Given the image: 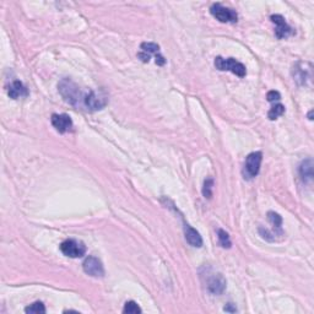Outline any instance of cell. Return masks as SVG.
Returning a JSON list of instances; mask_svg holds the SVG:
<instances>
[{
	"instance_id": "obj_11",
	"label": "cell",
	"mask_w": 314,
	"mask_h": 314,
	"mask_svg": "<svg viewBox=\"0 0 314 314\" xmlns=\"http://www.w3.org/2000/svg\"><path fill=\"white\" fill-rule=\"evenodd\" d=\"M51 120L54 129L60 134H64V133L71 130L72 120L68 114H53Z\"/></svg>"
},
{
	"instance_id": "obj_17",
	"label": "cell",
	"mask_w": 314,
	"mask_h": 314,
	"mask_svg": "<svg viewBox=\"0 0 314 314\" xmlns=\"http://www.w3.org/2000/svg\"><path fill=\"white\" fill-rule=\"evenodd\" d=\"M283 113H285V105L281 104H276L270 108V110H269L268 118L270 120H275L278 119L280 115H282Z\"/></svg>"
},
{
	"instance_id": "obj_16",
	"label": "cell",
	"mask_w": 314,
	"mask_h": 314,
	"mask_svg": "<svg viewBox=\"0 0 314 314\" xmlns=\"http://www.w3.org/2000/svg\"><path fill=\"white\" fill-rule=\"evenodd\" d=\"M293 77L297 81L298 85H306V80L310 79V74H308L307 70H303L302 68H300V65H296L293 68Z\"/></svg>"
},
{
	"instance_id": "obj_6",
	"label": "cell",
	"mask_w": 314,
	"mask_h": 314,
	"mask_svg": "<svg viewBox=\"0 0 314 314\" xmlns=\"http://www.w3.org/2000/svg\"><path fill=\"white\" fill-rule=\"evenodd\" d=\"M60 250L65 257L81 258L86 253V245L77 240H67L60 244Z\"/></svg>"
},
{
	"instance_id": "obj_1",
	"label": "cell",
	"mask_w": 314,
	"mask_h": 314,
	"mask_svg": "<svg viewBox=\"0 0 314 314\" xmlns=\"http://www.w3.org/2000/svg\"><path fill=\"white\" fill-rule=\"evenodd\" d=\"M58 91L67 104L74 105L76 108L84 105V99L86 94H84L72 80L63 79L58 84Z\"/></svg>"
},
{
	"instance_id": "obj_8",
	"label": "cell",
	"mask_w": 314,
	"mask_h": 314,
	"mask_svg": "<svg viewBox=\"0 0 314 314\" xmlns=\"http://www.w3.org/2000/svg\"><path fill=\"white\" fill-rule=\"evenodd\" d=\"M82 269L87 275L92 276V278H104L105 276V268L102 265L101 260L99 258L90 255L82 263Z\"/></svg>"
},
{
	"instance_id": "obj_5",
	"label": "cell",
	"mask_w": 314,
	"mask_h": 314,
	"mask_svg": "<svg viewBox=\"0 0 314 314\" xmlns=\"http://www.w3.org/2000/svg\"><path fill=\"white\" fill-rule=\"evenodd\" d=\"M210 12L216 20H218L222 24H236L238 21V15L235 10L223 6L218 2L210 7Z\"/></svg>"
},
{
	"instance_id": "obj_21",
	"label": "cell",
	"mask_w": 314,
	"mask_h": 314,
	"mask_svg": "<svg viewBox=\"0 0 314 314\" xmlns=\"http://www.w3.org/2000/svg\"><path fill=\"white\" fill-rule=\"evenodd\" d=\"M212 188H213V179L212 178H207L204 182V188H203V195L207 199H211L212 197Z\"/></svg>"
},
{
	"instance_id": "obj_19",
	"label": "cell",
	"mask_w": 314,
	"mask_h": 314,
	"mask_svg": "<svg viewBox=\"0 0 314 314\" xmlns=\"http://www.w3.org/2000/svg\"><path fill=\"white\" fill-rule=\"evenodd\" d=\"M25 312L27 314H39V313H46V307L42 302H35L31 306L25 308Z\"/></svg>"
},
{
	"instance_id": "obj_4",
	"label": "cell",
	"mask_w": 314,
	"mask_h": 314,
	"mask_svg": "<svg viewBox=\"0 0 314 314\" xmlns=\"http://www.w3.org/2000/svg\"><path fill=\"white\" fill-rule=\"evenodd\" d=\"M263 161V154L262 152H252L245 158L244 167H243V177L244 179H253L254 177H257L258 173L260 171V165H262Z\"/></svg>"
},
{
	"instance_id": "obj_13",
	"label": "cell",
	"mask_w": 314,
	"mask_h": 314,
	"mask_svg": "<svg viewBox=\"0 0 314 314\" xmlns=\"http://www.w3.org/2000/svg\"><path fill=\"white\" fill-rule=\"evenodd\" d=\"M298 172H300L301 179L305 183H311L313 179V161L311 158L302 161V163L300 165L298 168Z\"/></svg>"
},
{
	"instance_id": "obj_3",
	"label": "cell",
	"mask_w": 314,
	"mask_h": 314,
	"mask_svg": "<svg viewBox=\"0 0 314 314\" xmlns=\"http://www.w3.org/2000/svg\"><path fill=\"white\" fill-rule=\"evenodd\" d=\"M108 104V97L105 91H89L85 95L84 107L90 112H96V110L104 109Z\"/></svg>"
},
{
	"instance_id": "obj_12",
	"label": "cell",
	"mask_w": 314,
	"mask_h": 314,
	"mask_svg": "<svg viewBox=\"0 0 314 314\" xmlns=\"http://www.w3.org/2000/svg\"><path fill=\"white\" fill-rule=\"evenodd\" d=\"M184 237L185 241L189 243L192 247L195 248H200L203 245V238L200 236V233L198 232L195 228H193L192 226L188 225V223H184Z\"/></svg>"
},
{
	"instance_id": "obj_14",
	"label": "cell",
	"mask_w": 314,
	"mask_h": 314,
	"mask_svg": "<svg viewBox=\"0 0 314 314\" xmlns=\"http://www.w3.org/2000/svg\"><path fill=\"white\" fill-rule=\"evenodd\" d=\"M7 95H9L10 99L17 100L20 97H26L29 95V91H27L26 86L21 81L16 80V81H14L10 85L9 90H7Z\"/></svg>"
},
{
	"instance_id": "obj_10",
	"label": "cell",
	"mask_w": 314,
	"mask_h": 314,
	"mask_svg": "<svg viewBox=\"0 0 314 314\" xmlns=\"http://www.w3.org/2000/svg\"><path fill=\"white\" fill-rule=\"evenodd\" d=\"M270 20L271 22L275 25V36L278 37L279 39L286 38V37H288L290 35H292V29L288 26L285 17L281 16V15H271Z\"/></svg>"
},
{
	"instance_id": "obj_22",
	"label": "cell",
	"mask_w": 314,
	"mask_h": 314,
	"mask_svg": "<svg viewBox=\"0 0 314 314\" xmlns=\"http://www.w3.org/2000/svg\"><path fill=\"white\" fill-rule=\"evenodd\" d=\"M266 99H268L269 102L280 101L281 95H280V92H278V91H269L268 95H266Z\"/></svg>"
},
{
	"instance_id": "obj_7",
	"label": "cell",
	"mask_w": 314,
	"mask_h": 314,
	"mask_svg": "<svg viewBox=\"0 0 314 314\" xmlns=\"http://www.w3.org/2000/svg\"><path fill=\"white\" fill-rule=\"evenodd\" d=\"M140 48H141V52L138 54V57H139L142 62L149 63L151 54H154L155 58H156V64L165 65L166 59L160 53V46H158V44L152 43V42H144V43H141Z\"/></svg>"
},
{
	"instance_id": "obj_9",
	"label": "cell",
	"mask_w": 314,
	"mask_h": 314,
	"mask_svg": "<svg viewBox=\"0 0 314 314\" xmlns=\"http://www.w3.org/2000/svg\"><path fill=\"white\" fill-rule=\"evenodd\" d=\"M208 280H207V287L208 291L211 295L218 296L221 293H223L226 288V280L223 279V276L221 274H208Z\"/></svg>"
},
{
	"instance_id": "obj_18",
	"label": "cell",
	"mask_w": 314,
	"mask_h": 314,
	"mask_svg": "<svg viewBox=\"0 0 314 314\" xmlns=\"http://www.w3.org/2000/svg\"><path fill=\"white\" fill-rule=\"evenodd\" d=\"M217 237H218V243H220V245L222 248H231V245H232V242H231L230 240V236H228V233L226 232V231L223 230H217Z\"/></svg>"
},
{
	"instance_id": "obj_2",
	"label": "cell",
	"mask_w": 314,
	"mask_h": 314,
	"mask_svg": "<svg viewBox=\"0 0 314 314\" xmlns=\"http://www.w3.org/2000/svg\"><path fill=\"white\" fill-rule=\"evenodd\" d=\"M215 67L216 69L221 70V71H231L232 74L237 75L240 77H244L247 75V69L242 63L236 60L235 58H225L216 57L215 59Z\"/></svg>"
},
{
	"instance_id": "obj_23",
	"label": "cell",
	"mask_w": 314,
	"mask_h": 314,
	"mask_svg": "<svg viewBox=\"0 0 314 314\" xmlns=\"http://www.w3.org/2000/svg\"><path fill=\"white\" fill-rule=\"evenodd\" d=\"M223 311H226V312H237V308L233 307L232 303H228V305L223 308Z\"/></svg>"
},
{
	"instance_id": "obj_20",
	"label": "cell",
	"mask_w": 314,
	"mask_h": 314,
	"mask_svg": "<svg viewBox=\"0 0 314 314\" xmlns=\"http://www.w3.org/2000/svg\"><path fill=\"white\" fill-rule=\"evenodd\" d=\"M123 313H128V314L141 313V308L138 306L137 302H134V301H129V302L125 303L124 308H123Z\"/></svg>"
},
{
	"instance_id": "obj_15",
	"label": "cell",
	"mask_w": 314,
	"mask_h": 314,
	"mask_svg": "<svg viewBox=\"0 0 314 314\" xmlns=\"http://www.w3.org/2000/svg\"><path fill=\"white\" fill-rule=\"evenodd\" d=\"M268 218H269V221H270L271 225L274 226V228H275L276 235L282 236L283 235V232H282V217H281L279 213L274 212V211H269Z\"/></svg>"
}]
</instances>
